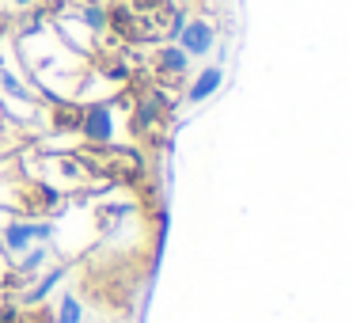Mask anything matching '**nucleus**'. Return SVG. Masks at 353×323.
<instances>
[{
    "mask_svg": "<svg viewBox=\"0 0 353 323\" xmlns=\"http://www.w3.org/2000/svg\"><path fill=\"white\" fill-rule=\"evenodd\" d=\"M179 42H183V54H205V50L213 46V27L201 23V19H194V23H183V31H179Z\"/></svg>",
    "mask_w": 353,
    "mask_h": 323,
    "instance_id": "obj_1",
    "label": "nucleus"
},
{
    "mask_svg": "<svg viewBox=\"0 0 353 323\" xmlns=\"http://www.w3.org/2000/svg\"><path fill=\"white\" fill-rule=\"evenodd\" d=\"M84 130H88V137H95V141H107V137H110V110L95 107L92 115H88Z\"/></svg>",
    "mask_w": 353,
    "mask_h": 323,
    "instance_id": "obj_2",
    "label": "nucleus"
},
{
    "mask_svg": "<svg viewBox=\"0 0 353 323\" xmlns=\"http://www.w3.org/2000/svg\"><path fill=\"white\" fill-rule=\"evenodd\" d=\"M216 88H221V69H205V72L198 77V84L190 88V99H209Z\"/></svg>",
    "mask_w": 353,
    "mask_h": 323,
    "instance_id": "obj_3",
    "label": "nucleus"
},
{
    "mask_svg": "<svg viewBox=\"0 0 353 323\" xmlns=\"http://www.w3.org/2000/svg\"><path fill=\"white\" fill-rule=\"evenodd\" d=\"M31 236H34V228H27V224H12L8 228V247L12 251H23V247L31 244Z\"/></svg>",
    "mask_w": 353,
    "mask_h": 323,
    "instance_id": "obj_4",
    "label": "nucleus"
},
{
    "mask_svg": "<svg viewBox=\"0 0 353 323\" xmlns=\"http://www.w3.org/2000/svg\"><path fill=\"white\" fill-rule=\"evenodd\" d=\"M163 65H168L171 72L186 69V54H183V50H168V54H163Z\"/></svg>",
    "mask_w": 353,
    "mask_h": 323,
    "instance_id": "obj_5",
    "label": "nucleus"
},
{
    "mask_svg": "<svg viewBox=\"0 0 353 323\" xmlns=\"http://www.w3.org/2000/svg\"><path fill=\"white\" fill-rule=\"evenodd\" d=\"M61 323H80V304L72 297L61 304Z\"/></svg>",
    "mask_w": 353,
    "mask_h": 323,
    "instance_id": "obj_6",
    "label": "nucleus"
},
{
    "mask_svg": "<svg viewBox=\"0 0 353 323\" xmlns=\"http://www.w3.org/2000/svg\"><path fill=\"white\" fill-rule=\"evenodd\" d=\"M19 4H31V0H19Z\"/></svg>",
    "mask_w": 353,
    "mask_h": 323,
    "instance_id": "obj_7",
    "label": "nucleus"
}]
</instances>
